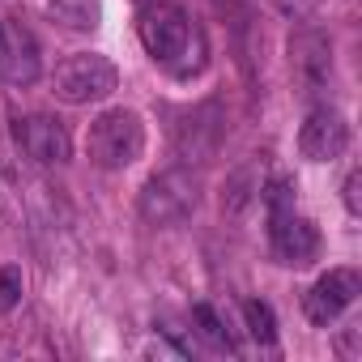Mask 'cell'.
Masks as SVG:
<instances>
[{
	"label": "cell",
	"mask_w": 362,
	"mask_h": 362,
	"mask_svg": "<svg viewBox=\"0 0 362 362\" xmlns=\"http://www.w3.org/2000/svg\"><path fill=\"white\" fill-rule=\"evenodd\" d=\"M201 192H205V179L192 162H179V166H166L158 175L145 179V188L136 197V209L149 226H175L197 214L201 205Z\"/></svg>",
	"instance_id": "1"
},
{
	"label": "cell",
	"mask_w": 362,
	"mask_h": 362,
	"mask_svg": "<svg viewBox=\"0 0 362 362\" xmlns=\"http://www.w3.org/2000/svg\"><path fill=\"white\" fill-rule=\"evenodd\" d=\"M298 149L307 162H337L349 149V119L328 103L311 107L298 128Z\"/></svg>",
	"instance_id": "8"
},
{
	"label": "cell",
	"mask_w": 362,
	"mask_h": 362,
	"mask_svg": "<svg viewBox=\"0 0 362 362\" xmlns=\"http://www.w3.org/2000/svg\"><path fill=\"white\" fill-rule=\"evenodd\" d=\"M145 153V119L128 107L103 111L86 132V158L98 170H128Z\"/></svg>",
	"instance_id": "3"
},
{
	"label": "cell",
	"mask_w": 362,
	"mask_h": 362,
	"mask_svg": "<svg viewBox=\"0 0 362 362\" xmlns=\"http://www.w3.org/2000/svg\"><path fill=\"white\" fill-rule=\"evenodd\" d=\"M39 73H43L39 39L22 22L0 18V81H9V86H35Z\"/></svg>",
	"instance_id": "9"
},
{
	"label": "cell",
	"mask_w": 362,
	"mask_h": 362,
	"mask_svg": "<svg viewBox=\"0 0 362 362\" xmlns=\"http://www.w3.org/2000/svg\"><path fill=\"white\" fill-rule=\"evenodd\" d=\"M243 324H247V337L256 345H277V315L264 298H247L243 303Z\"/></svg>",
	"instance_id": "14"
},
{
	"label": "cell",
	"mask_w": 362,
	"mask_h": 362,
	"mask_svg": "<svg viewBox=\"0 0 362 362\" xmlns=\"http://www.w3.org/2000/svg\"><path fill=\"white\" fill-rule=\"evenodd\" d=\"M136 35H141V47L175 73H179V60L192 52V39H197L188 9L175 5V0H145L141 13H136Z\"/></svg>",
	"instance_id": "4"
},
{
	"label": "cell",
	"mask_w": 362,
	"mask_h": 362,
	"mask_svg": "<svg viewBox=\"0 0 362 362\" xmlns=\"http://www.w3.org/2000/svg\"><path fill=\"white\" fill-rule=\"evenodd\" d=\"M22 269L18 264H5L0 269V311H13L18 303H22Z\"/></svg>",
	"instance_id": "16"
},
{
	"label": "cell",
	"mask_w": 362,
	"mask_h": 362,
	"mask_svg": "<svg viewBox=\"0 0 362 362\" xmlns=\"http://www.w3.org/2000/svg\"><path fill=\"white\" fill-rule=\"evenodd\" d=\"M141 5H145V0H141Z\"/></svg>",
	"instance_id": "20"
},
{
	"label": "cell",
	"mask_w": 362,
	"mask_h": 362,
	"mask_svg": "<svg viewBox=\"0 0 362 362\" xmlns=\"http://www.w3.org/2000/svg\"><path fill=\"white\" fill-rule=\"evenodd\" d=\"M277 5H281V13H286V18H307V13L320 5V0H277Z\"/></svg>",
	"instance_id": "19"
},
{
	"label": "cell",
	"mask_w": 362,
	"mask_h": 362,
	"mask_svg": "<svg viewBox=\"0 0 362 362\" xmlns=\"http://www.w3.org/2000/svg\"><path fill=\"white\" fill-rule=\"evenodd\" d=\"M18 149L35 166H64L73 158V136L56 115H26L18 119Z\"/></svg>",
	"instance_id": "10"
},
{
	"label": "cell",
	"mask_w": 362,
	"mask_h": 362,
	"mask_svg": "<svg viewBox=\"0 0 362 362\" xmlns=\"http://www.w3.org/2000/svg\"><path fill=\"white\" fill-rule=\"evenodd\" d=\"M341 201H345L349 218H362V170H358V166L345 175V184H341Z\"/></svg>",
	"instance_id": "18"
},
{
	"label": "cell",
	"mask_w": 362,
	"mask_h": 362,
	"mask_svg": "<svg viewBox=\"0 0 362 362\" xmlns=\"http://www.w3.org/2000/svg\"><path fill=\"white\" fill-rule=\"evenodd\" d=\"M115 86H119V73L98 52H77V56L60 60L56 73H52V94L60 103H69V107L103 103L107 94H115Z\"/></svg>",
	"instance_id": "5"
},
{
	"label": "cell",
	"mask_w": 362,
	"mask_h": 362,
	"mask_svg": "<svg viewBox=\"0 0 362 362\" xmlns=\"http://www.w3.org/2000/svg\"><path fill=\"white\" fill-rule=\"evenodd\" d=\"M222 136H226L222 107L218 103H201V107L179 115V124H175V153L184 162H209L218 153Z\"/></svg>",
	"instance_id": "7"
},
{
	"label": "cell",
	"mask_w": 362,
	"mask_h": 362,
	"mask_svg": "<svg viewBox=\"0 0 362 362\" xmlns=\"http://www.w3.org/2000/svg\"><path fill=\"white\" fill-rule=\"evenodd\" d=\"M47 13L64 30L86 35V30H98V22H103V0H47Z\"/></svg>",
	"instance_id": "12"
},
{
	"label": "cell",
	"mask_w": 362,
	"mask_h": 362,
	"mask_svg": "<svg viewBox=\"0 0 362 362\" xmlns=\"http://www.w3.org/2000/svg\"><path fill=\"white\" fill-rule=\"evenodd\" d=\"M260 197H264V209H269V243H273V256L281 264H307V260H315L320 230L294 209L290 179H273L269 188H260Z\"/></svg>",
	"instance_id": "2"
},
{
	"label": "cell",
	"mask_w": 362,
	"mask_h": 362,
	"mask_svg": "<svg viewBox=\"0 0 362 362\" xmlns=\"http://www.w3.org/2000/svg\"><path fill=\"white\" fill-rule=\"evenodd\" d=\"M337 354H341L345 362H358V358H362V320H358V315L337 332Z\"/></svg>",
	"instance_id": "17"
},
{
	"label": "cell",
	"mask_w": 362,
	"mask_h": 362,
	"mask_svg": "<svg viewBox=\"0 0 362 362\" xmlns=\"http://www.w3.org/2000/svg\"><path fill=\"white\" fill-rule=\"evenodd\" d=\"M260 170L256 166H239L235 175H230V188H226V197H222V209L230 214V218H243L256 201H260Z\"/></svg>",
	"instance_id": "13"
},
{
	"label": "cell",
	"mask_w": 362,
	"mask_h": 362,
	"mask_svg": "<svg viewBox=\"0 0 362 362\" xmlns=\"http://www.w3.org/2000/svg\"><path fill=\"white\" fill-rule=\"evenodd\" d=\"M362 294V277L358 269H328L324 277H315V286L303 298V311L315 328H332Z\"/></svg>",
	"instance_id": "6"
},
{
	"label": "cell",
	"mask_w": 362,
	"mask_h": 362,
	"mask_svg": "<svg viewBox=\"0 0 362 362\" xmlns=\"http://www.w3.org/2000/svg\"><path fill=\"white\" fill-rule=\"evenodd\" d=\"M290 64H294V77L303 86V94H328L332 86V47L320 30H303L290 39Z\"/></svg>",
	"instance_id": "11"
},
{
	"label": "cell",
	"mask_w": 362,
	"mask_h": 362,
	"mask_svg": "<svg viewBox=\"0 0 362 362\" xmlns=\"http://www.w3.org/2000/svg\"><path fill=\"white\" fill-rule=\"evenodd\" d=\"M192 320H197V328H201V337L209 341V345H218V349H226V354H235V341H230V328L222 324V315L209 307V303H197L192 307Z\"/></svg>",
	"instance_id": "15"
}]
</instances>
